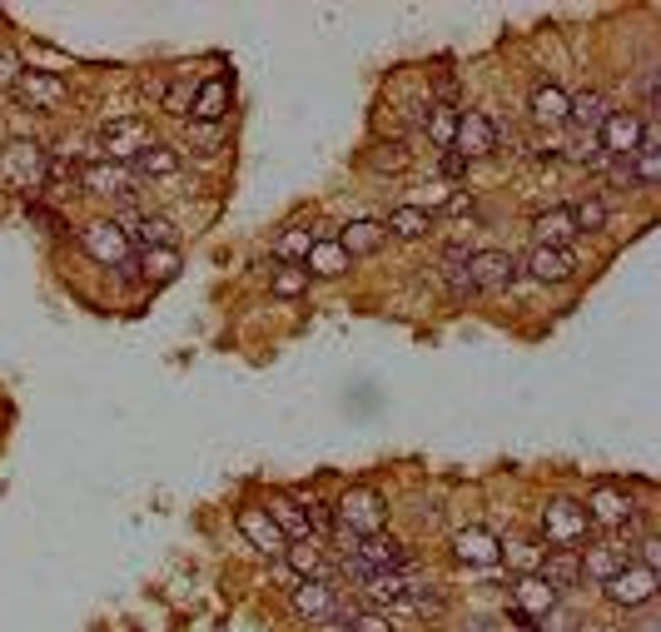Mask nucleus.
I'll list each match as a JSON object with an SVG mask.
<instances>
[{
  "label": "nucleus",
  "mask_w": 661,
  "mask_h": 632,
  "mask_svg": "<svg viewBox=\"0 0 661 632\" xmlns=\"http://www.w3.org/2000/svg\"><path fill=\"white\" fill-rule=\"evenodd\" d=\"M314 239L319 235L309 225H289L279 235V245H274V254H279L284 264H303V260H309V249H314Z\"/></svg>",
  "instance_id": "obj_38"
},
{
  "label": "nucleus",
  "mask_w": 661,
  "mask_h": 632,
  "mask_svg": "<svg viewBox=\"0 0 661 632\" xmlns=\"http://www.w3.org/2000/svg\"><path fill=\"white\" fill-rule=\"evenodd\" d=\"M567 100H572V95L562 91V85L538 80V85H532V95H527V115H532V124H548V130H557V124H567Z\"/></svg>",
  "instance_id": "obj_19"
},
{
  "label": "nucleus",
  "mask_w": 661,
  "mask_h": 632,
  "mask_svg": "<svg viewBox=\"0 0 661 632\" xmlns=\"http://www.w3.org/2000/svg\"><path fill=\"white\" fill-rule=\"evenodd\" d=\"M602 587H606V598H612L616 608H647V603L657 598V573L641 568V563H627L612 583H602Z\"/></svg>",
  "instance_id": "obj_12"
},
{
  "label": "nucleus",
  "mask_w": 661,
  "mask_h": 632,
  "mask_svg": "<svg viewBox=\"0 0 661 632\" xmlns=\"http://www.w3.org/2000/svg\"><path fill=\"white\" fill-rule=\"evenodd\" d=\"M567 210H572L577 235H597V229H606V200H602V194H582V200L567 204Z\"/></svg>",
  "instance_id": "obj_39"
},
{
  "label": "nucleus",
  "mask_w": 661,
  "mask_h": 632,
  "mask_svg": "<svg viewBox=\"0 0 661 632\" xmlns=\"http://www.w3.org/2000/svg\"><path fill=\"white\" fill-rule=\"evenodd\" d=\"M229 80L225 75H214V80H200L194 85V100H190V120L194 124H219L229 115Z\"/></svg>",
  "instance_id": "obj_15"
},
{
  "label": "nucleus",
  "mask_w": 661,
  "mask_h": 632,
  "mask_svg": "<svg viewBox=\"0 0 661 632\" xmlns=\"http://www.w3.org/2000/svg\"><path fill=\"white\" fill-rule=\"evenodd\" d=\"M612 115V105H606L602 91H582V95H572L567 100V120H577L592 135V130H602V120Z\"/></svg>",
  "instance_id": "obj_31"
},
{
  "label": "nucleus",
  "mask_w": 661,
  "mask_h": 632,
  "mask_svg": "<svg viewBox=\"0 0 661 632\" xmlns=\"http://www.w3.org/2000/svg\"><path fill=\"white\" fill-rule=\"evenodd\" d=\"M468 632H497V618H472Z\"/></svg>",
  "instance_id": "obj_51"
},
{
  "label": "nucleus",
  "mask_w": 661,
  "mask_h": 632,
  "mask_svg": "<svg viewBox=\"0 0 661 632\" xmlns=\"http://www.w3.org/2000/svg\"><path fill=\"white\" fill-rule=\"evenodd\" d=\"M437 170L448 175V180H462V175H468V159H462V155H458V150H448V155L437 159Z\"/></svg>",
  "instance_id": "obj_47"
},
{
  "label": "nucleus",
  "mask_w": 661,
  "mask_h": 632,
  "mask_svg": "<svg viewBox=\"0 0 661 632\" xmlns=\"http://www.w3.org/2000/svg\"><path fill=\"white\" fill-rule=\"evenodd\" d=\"M348 632H393L383 612H348Z\"/></svg>",
  "instance_id": "obj_45"
},
{
  "label": "nucleus",
  "mask_w": 661,
  "mask_h": 632,
  "mask_svg": "<svg viewBox=\"0 0 661 632\" xmlns=\"http://www.w3.org/2000/svg\"><path fill=\"white\" fill-rule=\"evenodd\" d=\"M587 509L582 503H572V498H552L548 509H542V542L548 548H577L587 538Z\"/></svg>",
  "instance_id": "obj_4"
},
{
  "label": "nucleus",
  "mask_w": 661,
  "mask_h": 632,
  "mask_svg": "<svg viewBox=\"0 0 661 632\" xmlns=\"http://www.w3.org/2000/svg\"><path fill=\"white\" fill-rule=\"evenodd\" d=\"M503 558L517 568V573H538L542 548H538V542H527V538H513V542H503Z\"/></svg>",
  "instance_id": "obj_43"
},
{
  "label": "nucleus",
  "mask_w": 661,
  "mask_h": 632,
  "mask_svg": "<svg viewBox=\"0 0 661 632\" xmlns=\"http://www.w3.org/2000/svg\"><path fill=\"white\" fill-rule=\"evenodd\" d=\"M468 260H472V249L468 245H448L443 249V260H437V270H443V279H448V289L458 294H472V284H468Z\"/></svg>",
  "instance_id": "obj_34"
},
{
  "label": "nucleus",
  "mask_w": 661,
  "mask_h": 632,
  "mask_svg": "<svg viewBox=\"0 0 661 632\" xmlns=\"http://www.w3.org/2000/svg\"><path fill=\"white\" fill-rule=\"evenodd\" d=\"M433 95L453 110V100H458V75H453V70H437V75H433Z\"/></svg>",
  "instance_id": "obj_46"
},
{
  "label": "nucleus",
  "mask_w": 661,
  "mask_h": 632,
  "mask_svg": "<svg viewBox=\"0 0 661 632\" xmlns=\"http://www.w3.org/2000/svg\"><path fill=\"white\" fill-rule=\"evenodd\" d=\"M383 239H388V229L378 225V219H359V225H348L344 235H338V249H344L348 260H369V254H378Z\"/></svg>",
  "instance_id": "obj_24"
},
{
  "label": "nucleus",
  "mask_w": 661,
  "mask_h": 632,
  "mask_svg": "<svg viewBox=\"0 0 661 632\" xmlns=\"http://www.w3.org/2000/svg\"><path fill=\"white\" fill-rule=\"evenodd\" d=\"M135 170L145 175V180H169V175L180 170V150L165 145V140H155V145H145L135 155Z\"/></svg>",
  "instance_id": "obj_30"
},
{
  "label": "nucleus",
  "mask_w": 661,
  "mask_h": 632,
  "mask_svg": "<svg viewBox=\"0 0 661 632\" xmlns=\"http://www.w3.org/2000/svg\"><path fill=\"white\" fill-rule=\"evenodd\" d=\"M334 528L344 533V538H373V533H383L388 528V498L369 484L348 488L334 503Z\"/></svg>",
  "instance_id": "obj_1"
},
{
  "label": "nucleus",
  "mask_w": 661,
  "mask_h": 632,
  "mask_svg": "<svg viewBox=\"0 0 661 632\" xmlns=\"http://www.w3.org/2000/svg\"><path fill=\"white\" fill-rule=\"evenodd\" d=\"M557 598H562V593H552V587L542 583L538 573H522V577L513 583V608L527 612V618H548V612L557 608Z\"/></svg>",
  "instance_id": "obj_20"
},
{
  "label": "nucleus",
  "mask_w": 661,
  "mask_h": 632,
  "mask_svg": "<svg viewBox=\"0 0 661 632\" xmlns=\"http://www.w3.org/2000/svg\"><path fill=\"white\" fill-rule=\"evenodd\" d=\"M80 190L110 194V200H130V194H135V180L124 175V165H110V159H91V165H85V175H80Z\"/></svg>",
  "instance_id": "obj_17"
},
{
  "label": "nucleus",
  "mask_w": 661,
  "mask_h": 632,
  "mask_svg": "<svg viewBox=\"0 0 661 632\" xmlns=\"http://www.w3.org/2000/svg\"><path fill=\"white\" fill-rule=\"evenodd\" d=\"M15 105H25V110H60V105L70 100V85L56 75V70H21V80L11 85Z\"/></svg>",
  "instance_id": "obj_6"
},
{
  "label": "nucleus",
  "mask_w": 661,
  "mask_h": 632,
  "mask_svg": "<svg viewBox=\"0 0 661 632\" xmlns=\"http://www.w3.org/2000/svg\"><path fill=\"white\" fill-rule=\"evenodd\" d=\"M21 70H25L21 50H15V46H5V40H0V91H11L15 80H21Z\"/></svg>",
  "instance_id": "obj_44"
},
{
  "label": "nucleus",
  "mask_w": 661,
  "mask_h": 632,
  "mask_svg": "<svg viewBox=\"0 0 661 632\" xmlns=\"http://www.w3.org/2000/svg\"><path fill=\"white\" fill-rule=\"evenodd\" d=\"M363 165H369L373 175H404L408 165H413V155H408L404 140H388V145H373Z\"/></svg>",
  "instance_id": "obj_35"
},
{
  "label": "nucleus",
  "mask_w": 661,
  "mask_h": 632,
  "mask_svg": "<svg viewBox=\"0 0 661 632\" xmlns=\"http://www.w3.org/2000/svg\"><path fill=\"white\" fill-rule=\"evenodd\" d=\"M284 558H289V568L309 583V577H324V548H319L314 538H303V542H289L284 548Z\"/></svg>",
  "instance_id": "obj_37"
},
{
  "label": "nucleus",
  "mask_w": 661,
  "mask_h": 632,
  "mask_svg": "<svg viewBox=\"0 0 661 632\" xmlns=\"http://www.w3.org/2000/svg\"><path fill=\"white\" fill-rule=\"evenodd\" d=\"M507 622H513V628H522V632H542L538 618H527V612H517V608H507Z\"/></svg>",
  "instance_id": "obj_49"
},
{
  "label": "nucleus",
  "mask_w": 661,
  "mask_h": 632,
  "mask_svg": "<svg viewBox=\"0 0 661 632\" xmlns=\"http://www.w3.org/2000/svg\"><path fill=\"white\" fill-rule=\"evenodd\" d=\"M239 533H244L249 548H259L264 558H284V548H289V538L274 528V518L264 509H239Z\"/></svg>",
  "instance_id": "obj_16"
},
{
  "label": "nucleus",
  "mask_w": 661,
  "mask_h": 632,
  "mask_svg": "<svg viewBox=\"0 0 661 632\" xmlns=\"http://www.w3.org/2000/svg\"><path fill=\"white\" fill-rule=\"evenodd\" d=\"M641 135H647V120H641V110H612L602 120V130H597V145H602L606 159H632L641 145Z\"/></svg>",
  "instance_id": "obj_8"
},
{
  "label": "nucleus",
  "mask_w": 661,
  "mask_h": 632,
  "mask_svg": "<svg viewBox=\"0 0 661 632\" xmlns=\"http://www.w3.org/2000/svg\"><path fill=\"white\" fill-rule=\"evenodd\" d=\"M453 150H458L462 159H482V155H493L497 150V124L493 115H482V110H458V130H453Z\"/></svg>",
  "instance_id": "obj_9"
},
{
  "label": "nucleus",
  "mask_w": 661,
  "mask_h": 632,
  "mask_svg": "<svg viewBox=\"0 0 661 632\" xmlns=\"http://www.w3.org/2000/svg\"><path fill=\"white\" fill-rule=\"evenodd\" d=\"M532 235H538V245H548V249H567L572 239H577L572 210H567V204H552V210L532 215Z\"/></svg>",
  "instance_id": "obj_22"
},
{
  "label": "nucleus",
  "mask_w": 661,
  "mask_h": 632,
  "mask_svg": "<svg viewBox=\"0 0 661 632\" xmlns=\"http://www.w3.org/2000/svg\"><path fill=\"white\" fill-rule=\"evenodd\" d=\"M145 145H155V135H149V124L140 120V115H115V120H105L100 130H95V150H100V159H110V165L135 159Z\"/></svg>",
  "instance_id": "obj_2"
},
{
  "label": "nucleus",
  "mask_w": 661,
  "mask_h": 632,
  "mask_svg": "<svg viewBox=\"0 0 661 632\" xmlns=\"http://www.w3.org/2000/svg\"><path fill=\"white\" fill-rule=\"evenodd\" d=\"M587 523H602V528H632V513H637V503H632L627 488L616 484H597L592 493H587Z\"/></svg>",
  "instance_id": "obj_10"
},
{
  "label": "nucleus",
  "mask_w": 661,
  "mask_h": 632,
  "mask_svg": "<svg viewBox=\"0 0 661 632\" xmlns=\"http://www.w3.org/2000/svg\"><path fill=\"white\" fill-rule=\"evenodd\" d=\"M130 235V245L140 249H175L180 245V229H175V219L165 215H135V229H124Z\"/></svg>",
  "instance_id": "obj_25"
},
{
  "label": "nucleus",
  "mask_w": 661,
  "mask_h": 632,
  "mask_svg": "<svg viewBox=\"0 0 661 632\" xmlns=\"http://www.w3.org/2000/svg\"><path fill=\"white\" fill-rule=\"evenodd\" d=\"M269 294L274 299H299V294H309V274H303L299 264H279V270L269 274Z\"/></svg>",
  "instance_id": "obj_42"
},
{
  "label": "nucleus",
  "mask_w": 661,
  "mask_h": 632,
  "mask_svg": "<svg viewBox=\"0 0 661 632\" xmlns=\"http://www.w3.org/2000/svg\"><path fill=\"white\" fill-rule=\"evenodd\" d=\"M140 270H145V279L169 284L180 274V249H145V254H140Z\"/></svg>",
  "instance_id": "obj_40"
},
{
  "label": "nucleus",
  "mask_w": 661,
  "mask_h": 632,
  "mask_svg": "<svg viewBox=\"0 0 661 632\" xmlns=\"http://www.w3.org/2000/svg\"><path fill=\"white\" fill-rule=\"evenodd\" d=\"M448 215H472V194L453 190V194H448Z\"/></svg>",
  "instance_id": "obj_48"
},
{
  "label": "nucleus",
  "mask_w": 661,
  "mask_h": 632,
  "mask_svg": "<svg viewBox=\"0 0 661 632\" xmlns=\"http://www.w3.org/2000/svg\"><path fill=\"white\" fill-rule=\"evenodd\" d=\"M627 175H632L637 184H647V190H657V184H661V150H657V140H651V130L641 135L637 155L627 159Z\"/></svg>",
  "instance_id": "obj_32"
},
{
  "label": "nucleus",
  "mask_w": 661,
  "mask_h": 632,
  "mask_svg": "<svg viewBox=\"0 0 661 632\" xmlns=\"http://www.w3.org/2000/svg\"><path fill=\"white\" fill-rule=\"evenodd\" d=\"M85 249H91L95 264H110V270H130V260H135V245H130L120 219H95V225H85Z\"/></svg>",
  "instance_id": "obj_7"
},
{
  "label": "nucleus",
  "mask_w": 661,
  "mask_h": 632,
  "mask_svg": "<svg viewBox=\"0 0 661 632\" xmlns=\"http://www.w3.org/2000/svg\"><path fill=\"white\" fill-rule=\"evenodd\" d=\"M627 632H661V622L657 618H641V622H632Z\"/></svg>",
  "instance_id": "obj_52"
},
{
  "label": "nucleus",
  "mask_w": 661,
  "mask_h": 632,
  "mask_svg": "<svg viewBox=\"0 0 661 632\" xmlns=\"http://www.w3.org/2000/svg\"><path fill=\"white\" fill-rule=\"evenodd\" d=\"M453 558L468 568H493L503 558V538L488 528H458L453 533Z\"/></svg>",
  "instance_id": "obj_13"
},
{
  "label": "nucleus",
  "mask_w": 661,
  "mask_h": 632,
  "mask_svg": "<svg viewBox=\"0 0 661 632\" xmlns=\"http://www.w3.org/2000/svg\"><path fill=\"white\" fill-rule=\"evenodd\" d=\"M423 130L433 135V145L453 150V130H458V110H448V105H428L423 115Z\"/></svg>",
  "instance_id": "obj_41"
},
{
  "label": "nucleus",
  "mask_w": 661,
  "mask_h": 632,
  "mask_svg": "<svg viewBox=\"0 0 661 632\" xmlns=\"http://www.w3.org/2000/svg\"><path fill=\"white\" fill-rule=\"evenodd\" d=\"M582 558V573L587 577H597V583H612L622 568L632 563V548H622V542H592L587 553H577Z\"/></svg>",
  "instance_id": "obj_21"
},
{
  "label": "nucleus",
  "mask_w": 661,
  "mask_h": 632,
  "mask_svg": "<svg viewBox=\"0 0 661 632\" xmlns=\"http://www.w3.org/2000/svg\"><path fill=\"white\" fill-rule=\"evenodd\" d=\"M293 612H299L303 622H334L338 618V593L324 583V577H309V583L293 587Z\"/></svg>",
  "instance_id": "obj_14"
},
{
  "label": "nucleus",
  "mask_w": 661,
  "mask_h": 632,
  "mask_svg": "<svg viewBox=\"0 0 661 632\" xmlns=\"http://www.w3.org/2000/svg\"><path fill=\"white\" fill-rule=\"evenodd\" d=\"M383 229L398 235V239H428L433 235V210H423V204H398Z\"/></svg>",
  "instance_id": "obj_28"
},
{
  "label": "nucleus",
  "mask_w": 661,
  "mask_h": 632,
  "mask_svg": "<svg viewBox=\"0 0 661 632\" xmlns=\"http://www.w3.org/2000/svg\"><path fill=\"white\" fill-rule=\"evenodd\" d=\"M0 175H5V184L21 194L40 190V184H46V150L35 145V140H11V145L0 150Z\"/></svg>",
  "instance_id": "obj_3"
},
{
  "label": "nucleus",
  "mask_w": 661,
  "mask_h": 632,
  "mask_svg": "<svg viewBox=\"0 0 661 632\" xmlns=\"http://www.w3.org/2000/svg\"><path fill=\"white\" fill-rule=\"evenodd\" d=\"M527 274L538 284H567L577 274V254L572 249H548V245H532L527 254Z\"/></svg>",
  "instance_id": "obj_18"
},
{
  "label": "nucleus",
  "mask_w": 661,
  "mask_h": 632,
  "mask_svg": "<svg viewBox=\"0 0 661 632\" xmlns=\"http://www.w3.org/2000/svg\"><path fill=\"white\" fill-rule=\"evenodd\" d=\"M363 593H369L373 603H408L413 583H408L404 573H369L363 577Z\"/></svg>",
  "instance_id": "obj_36"
},
{
  "label": "nucleus",
  "mask_w": 661,
  "mask_h": 632,
  "mask_svg": "<svg viewBox=\"0 0 661 632\" xmlns=\"http://www.w3.org/2000/svg\"><path fill=\"white\" fill-rule=\"evenodd\" d=\"M80 175H85V165H80L75 155H46V190L75 194L80 190Z\"/></svg>",
  "instance_id": "obj_33"
},
{
  "label": "nucleus",
  "mask_w": 661,
  "mask_h": 632,
  "mask_svg": "<svg viewBox=\"0 0 661 632\" xmlns=\"http://www.w3.org/2000/svg\"><path fill=\"white\" fill-rule=\"evenodd\" d=\"M149 95H155L159 110H169V115H190L194 85H190V75H165V80H149Z\"/></svg>",
  "instance_id": "obj_27"
},
{
  "label": "nucleus",
  "mask_w": 661,
  "mask_h": 632,
  "mask_svg": "<svg viewBox=\"0 0 661 632\" xmlns=\"http://www.w3.org/2000/svg\"><path fill=\"white\" fill-rule=\"evenodd\" d=\"M538 577L552 587V593H562V587H572V583H577V577H582V558H577V548H552V553H542Z\"/></svg>",
  "instance_id": "obj_23"
},
{
  "label": "nucleus",
  "mask_w": 661,
  "mask_h": 632,
  "mask_svg": "<svg viewBox=\"0 0 661 632\" xmlns=\"http://www.w3.org/2000/svg\"><path fill=\"white\" fill-rule=\"evenodd\" d=\"M31 210V219H40V225H50V229H65L60 225V215H50V210H40V204H25Z\"/></svg>",
  "instance_id": "obj_50"
},
{
  "label": "nucleus",
  "mask_w": 661,
  "mask_h": 632,
  "mask_svg": "<svg viewBox=\"0 0 661 632\" xmlns=\"http://www.w3.org/2000/svg\"><path fill=\"white\" fill-rule=\"evenodd\" d=\"M517 254H507V249H472V260H468V284L472 294H503L513 289L517 279Z\"/></svg>",
  "instance_id": "obj_5"
},
{
  "label": "nucleus",
  "mask_w": 661,
  "mask_h": 632,
  "mask_svg": "<svg viewBox=\"0 0 661 632\" xmlns=\"http://www.w3.org/2000/svg\"><path fill=\"white\" fill-rule=\"evenodd\" d=\"M369 573H404L408 568V542L393 538V533H373V538H359V548H348Z\"/></svg>",
  "instance_id": "obj_11"
},
{
  "label": "nucleus",
  "mask_w": 661,
  "mask_h": 632,
  "mask_svg": "<svg viewBox=\"0 0 661 632\" xmlns=\"http://www.w3.org/2000/svg\"><path fill=\"white\" fill-rule=\"evenodd\" d=\"M348 254L338 249V239H314V249H309V260H303V274H319V279H338V274L348 270Z\"/></svg>",
  "instance_id": "obj_29"
},
{
  "label": "nucleus",
  "mask_w": 661,
  "mask_h": 632,
  "mask_svg": "<svg viewBox=\"0 0 661 632\" xmlns=\"http://www.w3.org/2000/svg\"><path fill=\"white\" fill-rule=\"evenodd\" d=\"M264 513H269L274 528H279L289 542L314 538V528H309V509H303V503H293V498H274V503H269Z\"/></svg>",
  "instance_id": "obj_26"
}]
</instances>
